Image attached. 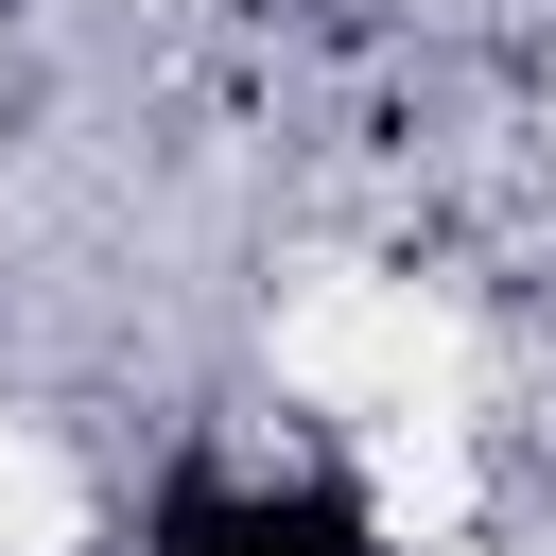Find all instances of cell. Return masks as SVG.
<instances>
[{"label": "cell", "mask_w": 556, "mask_h": 556, "mask_svg": "<svg viewBox=\"0 0 556 556\" xmlns=\"http://www.w3.org/2000/svg\"><path fill=\"white\" fill-rule=\"evenodd\" d=\"M104 556H417V539H400L382 469H348L313 434H174L122 486Z\"/></svg>", "instance_id": "1"}]
</instances>
